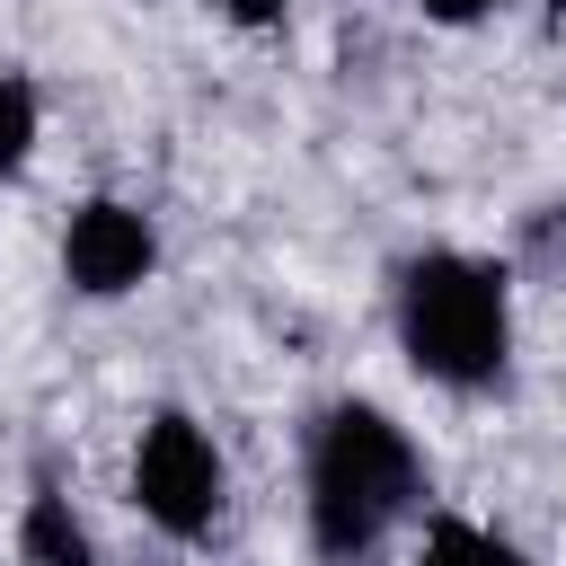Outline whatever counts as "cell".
<instances>
[{
    "mask_svg": "<svg viewBox=\"0 0 566 566\" xmlns=\"http://www.w3.org/2000/svg\"><path fill=\"white\" fill-rule=\"evenodd\" d=\"M212 9H221L230 27H283V9H292V0H212Z\"/></svg>",
    "mask_w": 566,
    "mask_h": 566,
    "instance_id": "obj_8",
    "label": "cell"
},
{
    "mask_svg": "<svg viewBox=\"0 0 566 566\" xmlns=\"http://www.w3.org/2000/svg\"><path fill=\"white\" fill-rule=\"evenodd\" d=\"M150 265H159V230H150L142 203H124V195H88V203L71 212V230H62V274H71V292H88V301H124V292L150 283Z\"/></svg>",
    "mask_w": 566,
    "mask_h": 566,
    "instance_id": "obj_4",
    "label": "cell"
},
{
    "mask_svg": "<svg viewBox=\"0 0 566 566\" xmlns=\"http://www.w3.org/2000/svg\"><path fill=\"white\" fill-rule=\"evenodd\" d=\"M424 504V451L416 433L371 407V398H336L310 424L301 451V522H310V557L318 566H371L380 539Z\"/></svg>",
    "mask_w": 566,
    "mask_h": 566,
    "instance_id": "obj_1",
    "label": "cell"
},
{
    "mask_svg": "<svg viewBox=\"0 0 566 566\" xmlns=\"http://www.w3.org/2000/svg\"><path fill=\"white\" fill-rule=\"evenodd\" d=\"M221 486H230L221 478V442L186 407H159L142 424V442H133V504H142V522L168 531V539H203L221 522Z\"/></svg>",
    "mask_w": 566,
    "mask_h": 566,
    "instance_id": "obj_3",
    "label": "cell"
},
{
    "mask_svg": "<svg viewBox=\"0 0 566 566\" xmlns=\"http://www.w3.org/2000/svg\"><path fill=\"white\" fill-rule=\"evenodd\" d=\"M416 566H531V557H522L513 539H495L486 522H451V513H442V522L424 531Z\"/></svg>",
    "mask_w": 566,
    "mask_h": 566,
    "instance_id": "obj_6",
    "label": "cell"
},
{
    "mask_svg": "<svg viewBox=\"0 0 566 566\" xmlns=\"http://www.w3.org/2000/svg\"><path fill=\"white\" fill-rule=\"evenodd\" d=\"M424 18H442V27H469V18H486V9H504V0H416Z\"/></svg>",
    "mask_w": 566,
    "mask_h": 566,
    "instance_id": "obj_9",
    "label": "cell"
},
{
    "mask_svg": "<svg viewBox=\"0 0 566 566\" xmlns=\"http://www.w3.org/2000/svg\"><path fill=\"white\" fill-rule=\"evenodd\" d=\"M389 318H398V354L433 380V389H495L504 363H513V283L495 256H469V248H424L398 265V292H389Z\"/></svg>",
    "mask_w": 566,
    "mask_h": 566,
    "instance_id": "obj_2",
    "label": "cell"
},
{
    "mask_svg": "<svg viewBox=\"0 0 566 566\" xmlns=\"http://www.w3.org/2000/svg\"><path fill=\"white\" fill-rule=\"evenodd\" d=\"M18 557H27V566H97V539H88V522L71 513L62 486H35V495H27V513H18Z\"/></svg>",
    "mask_w": 566,
    "mask_h": 566,
    "instance_id": "obj_5",
    "label": "cell"
},
{
    "mask_svg": "<svg viewBox=\"0 0 566 566\" xmlns=\"http://www.w3.org/2000/svg\"><path fill=\"white\" fill-rule=\"evenodd\" d=\"M548 9H566V0H548Z\"/></svg>",
    "mask_w": 566,
    "mask_h": 566,
    "instance_id": "obj_10",
    "label": "cell"
},
{
    "mask_svg": "<svg viewBox=\"0 0 566 566\" xmlns=\"http://www.w3.org/2000/svg\"><path fill=\"white\" fill-rule=\"evenodd\" d=\"M35 80L27 71H0V177H18L27 168V150H35Z\"/></svg>",
    "mask_w": 566,
    "mask_h": 566,
    "instance_id": "obj_7",
    "label": "cell"
}]
</instances>
